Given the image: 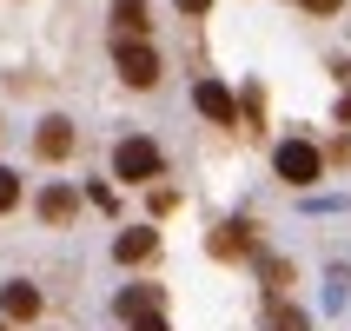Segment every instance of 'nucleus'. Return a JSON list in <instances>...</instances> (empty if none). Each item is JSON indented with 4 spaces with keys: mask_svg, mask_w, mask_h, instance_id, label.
<instances>
[{
    "mask_svg": "<svg viewBox=\"0 0 351 331\" xmlns=\"http://www.w3.org/2000/svg\"><path fill=\"white\" fill-rule=\"evenodd\" d=\"M113 60H119V79H126V86H139V93L159 79V53H153L139 34H119V40H113Z\"/></svg>",
    "mask_w": 351,
    "mask_h": 331,
    "instance_id": "f257e3e1",
    "label": "nucleus"
},
{
    "mask_svg": "<svg viewBox=\"0 0 351 331\" xmlns=\"http://www.w3.org/2000/svg\"><path fill=\"white\" fill-rule=\"evenodd\" d=\"M159 146L153 139H119V153H113V173L126 179V186H139V179H159Z\"/></svg>",
    "mask_w": 351,
    "mask_h": 331,
    "instance_id": "f03ea898",
    "label": "nucleus"
},
{
    "mask_svg": "<svg viewBox=\"0 0 351 331\" xmlns=\"http://www.w3.org/2000/svg\"><path fill=\"white\" fill-rule=\"evenodd\" d=\"M318 166H325V159H318V146H305V139H285V146H278V179H285V186H312Z\"/></svg>",
    "mask_w": 351,
    "mask_h": 331,
    "instance_id": "7ed1b4c3",
    "label": "nucleus"
},
{
    "mask_svg": "<svg viewBox=\"0 0 351 331\" xmlns=\"http://www.w3.org/2000/svg\"><path fill=\"white\" fill-rule=\"evenodd\" d=\"M206 252H213V258H245V252H258V238H252L245 219H226V225L206 238Z\"/></svg>",
    "mask_w": 351,
    "mask_h": 331,
    "instance_id": "20e7f679",
    "label": "nucleus"
},
{
    "mask_svg": "<svg viewBox=\"0 0 351 331\" xmlns=\"http://www.w3.org/2000/svg\"><path fill=\"white\" fill-rule=\"evenodd\" d=\"M193 106H199L206 119H219V126H239V99L226 93L219 79H199V86H193Z\"/></svg>",
    "mask_w": 351,
    "mask_h": 331,
    "instance_id": "39448f33",
    "label": "nucleus"
},
{
    "mask_svg": "<svg viewBox=\"0 0 351 331\" xmlns=\"http://www.w3.org/2000/svg\"><path fill=\"white\" fill-rule=\"evenodd\" d=\"M34 153L40 159H66L73 153V119H47V126L34 133Z\"/></svg>",
    "mask_w": 351,
    "mask_h": 331,
    "instance_id": "423d86ee",
    "label": "nucleus"
},
{
    "mask_svg": "<svg viewBox=\"0 0 351 331\" xmlns=\"http://www.w3.org/2000/svg\"><path fill=\"white\" fill-rule=\"evenodd\" d=\"M73 212H80L73 186H47V193H40V219H47V225H66Z\"/></svg>",
    "mask_w": 351,
    "mask_h": 331,
    "instance_id": "0eeeda50",
    "label": "nucleus"
},
{
    "mask_svg": "<svg viewBox=\"0 0 351 331\" xmlns=\"http://www.w3.org/2000/svg\"><path fill=\"white\" fill-rule=\"evenodd\" d=\"M113 252H119V265H139V258H153V252H159V238L146 232V225H133V232H119V238H113Z\"/></svg>",
    "mask_w": 351,
    "mask_h": 331,
    "instance_id": "6e6552de",
    "label": "nucleus"
},
{
    "mask_svg": "<svg viewBox=\"0 0 351 331\" xmlns=\"http://www.w3.org/2000/svg\"><path fill=\"white\" fill-rule=\"evenodd\" d=\"M0 312H7V318H20V325H27V318H40V292H34V285H20V278H14V285L0 292Z\"/></svg>",
    "mask_w": 351,
    "mask_h": 331,
    "instance_id": "1a4fd4ad",
    "label": "nucleus"
},
{
    "mask_svg": "<svg viewBox=\"0 0 351 331\" xmlns=\"http://www.w3.org/2000/svg\"><path fill=\"white\" fill-rule=\"evenodd\" d=\"M166 298H159V285H133V292H119V318H139V312H159Z\"/></svg>",
    "mask_w": 351,
    "mask_h": 331,
    "instance_id": "9d476101",
    "label": "nucleus"
},
{
    "mask_svg": "<svg viewBox=\"0 0 351 331\" xmlns=\"http://www.w3.org/2000/svg\"><path fill=\"white\" fill-rule=\"evenodd\" d=\"M258 278H265V292H285V285H292V258H258Z\"/></svg>",
    "mask_w": 351,
    "mask_h": 331,
    "instance_id": "9b49d317",
    "label": "nucleus"
},
{
    "mask_svg": "<svg viewBox=\"0 0 351 331\" xmlns=\"http://www.w3.org/2000/svg\"><path fill=\"white\" fill-rule=\"evenodd\" d=\"M113 20L119 34H146V0H113Z\"/></svg>",
    "mask_w": 351,
    "mask_h": 331,
    "instance_id": "f8f14e48",
    "label": "nucleus"
},
{
    "mask_svg": "<svg viewBox=\"0 0 351 331\" xmlns=\"http://www.w3.org/2000/svg\"><path fill=\"white\" fill-rule=\"evenodd\" d=\"M14 206H20V173L0 166V212H14Z\"/></svg>",
    "mask_w": 351,
    "mask_h": 331,
    "instance_id": "ddd939ff",
    "label": "nucleus"
},
{
    "mask_svg": "<svg viewBox=\"0 0 351 331\" xmlns=\"http://www.w3.org/2000/svg\"><path fill=\"white\" fill-rule=\"evenodd\" d=\"M272 331H305V312H292V305H285V312L272 318Z\"/></svg>",
    "mask_w": 351,
    "mask_h": 331,
    "instance_id": "4468645a",
    "label": "nucleus"
},
{
    "mask_svg": "<svg viewBox=\"0 0 351 331\" xmlns=\"http://www.w3.org/2000/svg\"><path fill=\"white\" fill-rule=\"evenodd\" d=\"M133 331H166V318H159V312H139V318H133Z\"/></svg>",
    "mask_w": 351,
    "mask_h": 331,
    "instance_id": "2eb2a0df",
    "label": "nucleus"
},
{
    "mask_svg": "<svg viewBox=\"0 0 351 331\" xmlns=\"http://www.w3.org/2000/svg\"><path fill=\"white\" fill-rule=\"evenodd\" d=\"M298 7H305V14H338L345 0H298Z\"/></svg>",
    "mask_w": 351,
    "mask_h": 331,
    "instance_id": "dca6fc26",
    "label": "nucleus"
},
{
    "mask_svg": "<svg viewBox=\"0 0 351 331\" xmlns=\"http://www.w3.org/2000/svg\"><path fill=\"white\" fill-rule=\"evenodd\" d=\"M206 7H213V0H179V14H206Z\"/></svg>",
    "mask_w": 351,
    "mask_h": 331,
    "instance_id": "f3484780",
    "label": "nucleus"
},
{
    "mask_svg": "<svg viewBox=\"0 0 351 331\" xmlns=\"http://www.w3.org/2000/svg\"><path fill=\"white\" fill-rule=\"evenodd\" d=\"M338 126H351V99H345V106H338Z\"/></svg>",
    "mask_w": 351,
    "mask_h": 331,
    "instance_id": "a211bd4d",
    "label": "nucleus"
},
{
    "mask_svg": "<svg viewBox=\"0 0 351 331\" xmlns=\"http://www.w3.org/2000/svg\"><path fill=\"white\" fill-rule=\"evenodd\" d=\"M0 331H7V325H0Z\"/></svg>",
    "mask_w": 351,
    "mask_h": 331,
    "instance_id": "6ab92c4d",
    "label": "nucleus"
}]
</instances>
